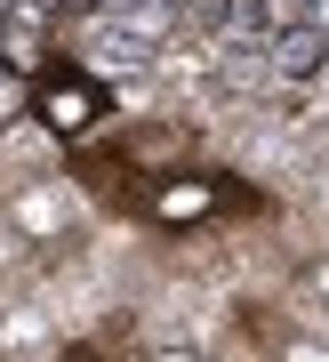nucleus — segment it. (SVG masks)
Returning a JSON list of instances; mask_svg holds the SVG:
<instances>
[{"mask_svg":"<svg viewBox=\"0 0 329 362\" xmlns=\"http://www.w3.org/2000/svg\"><path fill=\"white\" fill-rule=\"evenodd\" d=\"M97 113H104V89H97V81H80V73H64V81L40 89V121H49L56 137H80Z\"/></svg>","mask_w":329,"mask_h":362,"instance_id":"1","label":"nucleus"},{"mask_svg":"<svg viewBox=\"0 0 329 362\" xmlns=\"http://www.w3.org/2000/svg\"><path fill=\"white\" fill-rule=\"evenodd\" d=\"M265 65H273V73H289V81H297V73H321V65H329V40H321L313 25L273 33V40H265Z\"/></svg>","mask_w":329,"mask_h":362,"instance_id":"2","label":"nucleus"},{"mask_svg":"<svg viewBox=\"0 0 329 362\" xmlns=\"http://www.w3.org/2000/svg\"><path fill=\"white\" fill-rule=\"evenodd\" d=\"M217 194L209 185H161V194H152V209H161V218H201Z\"/></svg>","mask_w":329,"mask_h":362,"instance_id":"3","label":"nucleus"},{"mask_svg":"<svg viewBox=\"0 0 329 362\" xmlns=\"http://www.w3.org/2000/svg\"><path fill=\"white\" fill-rule=\"evenodd\" d=\"M169 362H185V354H169Z\"/></svg>","mask_w":329,"mask_h":362,"instance_id":"4","label":"nucleus"}]
</instances>
